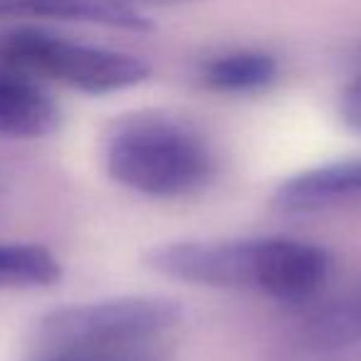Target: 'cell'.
I'll use <instances>...</instances> for the list:
<instances>
[{
    "label": "cell",
    "mask_w": 361,
    "mask_h": 361,
    "mask_svg": "<svg viewBox=\"0 0 361 361\" xmlns=\"http://www.w3.org/2000/svg\"><path fill=\"white\" fill-rule=\"evenodd\" d=\"M144 262L156 275L221 290H250L282 305H310L329 280L324 247L295 238L180 240L151 247Z\"/></svg>",
    "instance_id": "1"
},
{
    "label": "cell",
    "mask_w": 361,
    "mask_h": 361,
    "mask_svg": "<svg viewBox=\"0 0 361 361\" xmlns=\"http://www.w3.org/2000/svg\"><path fill=\"white\" fill-rule=\"evenodd\" d=\"M183 312L166 297H116L37 322L27 361H169Z\"/></svg>",
    "instance_id": "2"
},
{
    "label": "cell",
    "mask_w": 361,
    "mask_h": 361,
    "mask_svg": "<svg viewBox=\"0 0 361 361\" xmlns=\"http://www.w3.org/2000/svg\"><path fill=\"white\" fill-rule=\"evenodd\" d=\"M106 173L149 198H183L208 186L216 171L206 136L161 111L126 114L104 141Z\"/></svg>",
    "instance_id": "3"
},
{
    "label": "cell",
    "mask_w": 361,
    "mask_h": 361,
    "mask_svg": "<svg viewBox=\"0 0 361 361\" xmlns=\"http://www.w3.org/2000/svg\"><path fill=\"white\" fill-rule=\"evenodd\" d=\"M0 62L37 82H55L87 94H111L149 80L141 57L90 45L35 25L0 32Z\"/></svg>",
    "instance_id": "4"
},
{
    "label": "cell",
    "mask_w": 361,
    "mask_h": 361,
    "mask_svg": "<svg viewBox=\"0 0 361 361\" xmlns=\"http://www.w3.org/2000/svg\"><path fill=\"white\" fill-rule=\"evenodd\" d=\"M267 361H361V285L302 310Z\"/></svg>",
    "instance_id": "5"
},
{
    "label": "cell",
    "mask_w": 361,
    "mask_h": 361,
    "mask_svg": "<svg viewBox=\"0 0 361 361\" xmlns=\"http://www.w3.org/2000/svg\"><path fill=\"white\" fill-rule=\"evenodd\" d=\"M361 198V156L302 171L282 180L272 206L282 213H317Z\"/></svg>",
    "instance_id": "6"
},
{
    "label": "cell",
    "mask_w": 361,
    "mask_h": 361,
    "mask_svg": "<svg viewBox=\"0 0 361 361\" xmlns=\"http://www.w3.org/2000/svg\"><path fill=\"white\" fill-rule=\"evenodd\" d=\"M57 20L87 23L126 32H149L154 23L124 0H0V23Z\"/></svg>",
    "instance_id": "7"
},
{
    "label": "cell",
    "mask_w": 361,
    "mask_h": 361,
    "mask_svg": "<svg viewBox=\"0 0 361 361\" xmlns=\"http://www.w3.org/2000/svg\"><path fill=\"white\" fill-rule=\"evenodd\" d=\"M57 126L60 109L40 82L0 62V139H42Z\"/></svg>",
    "instance_id": "8"
},
{
    "label": "cell",
    "mask_w": 361,
    "mask_h": 361,
    "mask_svg": "<svg viewBox=\"0 0 361 361\" xmlns=\"http://www.w3.org/2000/svg\"><path fill=\"white\" fill-rule=\"evenodd\" d=\"M280 75V62L265 50H231L201 65V82L221 94H257L270 90Z\"/></svg>",
    "instance_id": "9"
},
{
    "label": "cell",
    "mask_w": 361,
    "mask_h": 361,
    "mask_svg": "<svg viewBox=\"0 0 361 361\" xmlns=\"http://www.w3.org/2000/svg\"><path fill=\"white\" fill-rule=\"evenodd\" d=\"M62 277V265L35 243H0V290L50 287Z\"/></svg>",
    "instance_id": "10"
},
{
    "label": "cell",
    "mask_w": 361,
    "mask_h": 361,
    "mask_svg": "<svg viewBox=\"0 0 361 361\" xmlns=\"http://www.w3.org/2000/svg\"><path fill=\"white\" fill-rule=\"evenodd\" d=\"M339 116L351 131H359L361 134V72L341 90Z\"/></svg>",
    "instance_id": "11"
},
{
    "label": "cell",
    "mask_w": 361,
    "mask_h": 361,
    "mask_svg": "<svg viewBox=\"0 0 361 361\" xmlns=\"http://www.w3.org/2000/svg\"><path fill=\"white\" fill-rule=\"evenodd\" d=\"M124 3L144 13V8H176V6H188V3H198V0H124Z\"/></svg>",
    "instance_id": "12"
},
{
    "label": "cell",
    "mask_w": 361,
    "mask_h": 361,
    "mask_svg": "<svg viewBox=\"0 0 361 361\" xmlns=\"http://www.w3.org/2000/svg\"><path fill=\"white\" fill-rule=\"evenodd\" d=\"M356 67H359V72H361V50H359V55H356Z\"/></svg>",
    "instance_id": "13"
}]
</instances>
